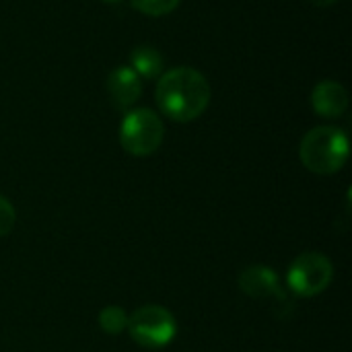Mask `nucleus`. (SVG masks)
<instances>
[{
    "mask_svg": "<svg viewBox=\"0 0 352 352\" xmlns=\"http://www.w3.org/2000/svg\"><path fill=\"white\" fill-rule=\"evenodd\" d=\"M155 97L159 109L167 118L186 124L206 111L210 103V85L196 68L177 66L159 78Z\"/></svg>",
    "mask_w": 352,
    "mask_h": 352,
    "instance_id": "f257e3e1",
    "label": "nucleus"
},
{
    "mask_svg": "<svg viewBox=\"0 0 352 352\" xmlns=\"http://www.w3.org/2000/svg\"><path fill=\"white\" fill-rule=\"evenodd\" d=\"M299 157L311 173L334 175L349 159V138L340 128L318 126L303 136Z\"/></svg>",
    "mask_w": 352,
    "mask_h": 352,
    "instance_id": "f03ea898",
    "label": "nucleus"
},
{
    "mask_svg": "<svg viewBox=\"0 0 352 352\" xmlns=\"http://www.w3.org/2000/svg\"><path fill=\"white\" fill-rule=\"evenodd\" d=\"M165 126L161 118L148 107L130 109L120 124V142L132 157L153 155L161 146Z\"/></svg>",
    "mask_w": 352,
    "mask_h": 352,
    "instance_id": "7ed1b4c3",
    "label": "nucleus"
},
{
    "mask_svg": "<svg viewBox=\"0 0 352 352\" xmlns=\"http://www.w3.org/2000/svg\"><path fill=\"white\" fill-rule=\"evenodd\" d=\"M128 332L144 349H163L177 334L175 318L161 305H144L128 318Z\"/></svg>",
    "mask_w": 352,
    "mask_h": 352,
    "instance_id": "20e7f679",
    "label": "nucleus"
},
{
    "mask_svg": "<svg viewBox=\"0 0 352 352\" xmlns=\"http://www.w3.org/2000/svg\"><path fill=\"white\" fill-rule=\"evenodd\" d=\"M334 278L332 262L316 252L301 254L289 268L287 283L293 293L301 297H316L324 293Z\"/></svg>",
    "mask_w": 352,
    "mask_h": 352,
    "instance_id": "39448f33",
    "label": "nucleus"
},
{
    "mask_svg": "<svg viewBox=\"0 0 352 352\" xmlns=\"http://www.w3.org/2000/svg\"><path fill=\"white\" fill-rule=\"evenodd\" d=\"M239 289L254 299H262V301L270 299L272 309L278 318H289L293 309L291 299L280 289L276 272L268 266H248L239 274Z\"/></svg>",
    "mask_w": 352,
    "mask_h": 352,
    "instance_id": "423d86ee",
    "label": "nucleus"
},
{
    "mask_svg": "<svg viewBox=\"0 0 352 352\" xmlns=\"http://www.w3.org/2000/svg\"><path fill=\"white\" fill-rule=\"evenodd\" d=\"M107 93L118 109H128L142 93L140 76L130 66H120L107 76Z\"/></svg>",
    "mask_w": 352,
    "mask_h": 352,
    "instance_id": "0eeeda50",
    "label": "nucleus"
},
{
    "mask_svg": "<svg viewBox=\"0 0 352 352\" xmlns=\"http://www.w3.org/2000/svg\"><path fill=\"white\" fill-rule=\"evenodd\" d=\"M311 105L314 111L322 118H338L349 107V93L336 80H322L314 87Z\"/></svg>",
    "mask_w": 352,
    "mask_h": 352,
    "instance_id": "6e6552de",
    "label": "nucleus"
},
{
    "mask_svg": "<svg viewBox=\"0 0 352 352\" xmlns=\"http://www.w3.org/2000/svg\"><path fill=\"white\" fill-rule=\"evenodd\" d=\"M130 68L146 78V80H153V78H159L161 72H163V66H165V60L161 56V52L153 45H138L132 50L130 54Z\"/></svg>",
    "mask_w": 352,
    "mask_h": 352,
    "instance_id": "1a4fd4ad",
    "label": "nucleus"
},
{
    "mask_svg": "<svg viewBox=\"0 0 352 352\" xmlns=\"http://www.w3.org/2000/svg\"><path fill=\"white\" fill-rule=\"evenodd\" d=\"M99 326H101L103 332L116 336V334H120L124 328H128V316H126V311H124L122 307H116V305L105 307V309H101V314H99Z\"/></svg>",
    "mask_w": 352,
    "mask_h": 352,
    "instance_id": "9d476101",
    "label": "nucleus"
},
{
    "mask_svg": "<svg viewBox=\"0 0 352 352\" xmlns=\"http://www.w3.org/2000/svg\"><path fill=\"white\" fill-rule=\"evenodd\" d=\"M179 0H132V6L148 16H163L175 10Z\"/></svg>",
    "mask_w": 352,
    "mask_h": 352,
    "instance_id": "9b49d317",
    "label": "nucleus"
},
{
    "mask_svg": "<svg viewBox=\"0 0 352 352\" xmlns=\"http://www.w3.org/2000/svg\"><path fill=\"white\" fill-rule=\"evenodd\" d=\"M16 221V212L10 204V200H6L4 196H0V237L8 235L14 227Z\"/></svg>",
    "mask_w": 352,
    "mask_h": 352,
    "instance_id": "f8f14e48",
    "label": "nucleus"
},
{
    "mask_svg": "<svg viewBox=\"0 0 352 352\" xmlns=\"http://www.w3.org/2000/svg\"><path fill=\"white\" fill-rule=\"evenodd\" d=\"M311 4H316V6H332L334 2H338V0H309Z\"/></svg>",
    "mask_w": 352,
    "mask_h": 352,
    "instance_id": "ddd939ff",
    "label": "nucleus"
},
{
    "mask_svg": "<svg viewBox=\"0 0 352 352\" xmlns=\"http://www.w3.org/2000/svg\"><path fill=\"white\" fill-rule=\"evenodd\" d=\"M103 2H120V0H103Z\"/></svg>",
    "mask_w": 352,
    "mask_h": 352,
    "instance_id": "4468645a",
    "label": "nucleus"
}]
</instances>
